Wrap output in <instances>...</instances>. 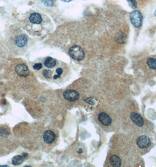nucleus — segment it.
I'll list each match as a JSON object with an SVG mask.
<instances>
[{"label": "nucleus", "instance_id": "obj_1", "mask_svg": "<svg viewBox=\"0 0 156 167\" xmlns=\"http://www.w3.org/2000/svg\"><path fill=\"white\" fill-rule=\"evenodd\" d=\"M69 54L72 59L77 61L82 60L85 56L83 49L79 46L77 45L72 46L69 48Z\"/></svg>", "mask_w": 156, "mask_h": 167}, {"label": "nucleus", "instance_id": "obj_2", "mask_svg": "<svg viewBox=\"0 0 156 167\" xmlns=\"http://www.w3.org/2000/svg\"><path fill=\"white\" fill-rule=\"evenodd\" d=\"M130 21L134 27L140 28L143 24V15L139 10L133 11L130 15Z\"/></svg>", "mask_w": 156, "mask_h": 167}, {"label": "nucleus", "instance_id": "obj_3", "mask_svg": "<svg viewBox=\"0 0 156 167\" xmlns=\"http://www.w3.org/2000/svg\"><path fill=\"white\" fill-rule=\"evenodd\" d=\"M63 97L69 101H75L79 99V94L75 90H67L63 94Z\"/></svg>", "mask_w": 156, "mask_h": 167}, {"label": "nucleus", "instance_id": "obj_4", "mask_svg": "<svg viewBox=\"0 0 156 167\" xmlns=\"http://www.w3.org/2000/svg\"><path fill=\"white\" fill-rule=\"evenodd\" d=\"M136 143L139 148L143 149L149 147L151 145V140L146 135H141L137 138Z\"/></svg>", "mask_w": 156, "mask_h": 167}, {"label": "nucleus", "instance_id": "obj_5", "mask_svg": "<svg viewBox=\"0 0 156 167\" xmlns=\"http://www.w3.org/2000/svg\"><path fill=\"white\" fill-rule=\"evenodd\" d=\"M15 71L17 74L19 76L22 77V78H26V77H27L30 74L28 68H27V66L23 65V64L18 65L15 68Z\"/></svg>", "mask_w": 156, "mask_h": 167}, {"label": "nucleus", "instance_id": "obj_6", "mask_svg": "<svg viewBox=\"0 0 156 167\" xmlns=\"http://www.w3.org/2000/svg\"><path fill=\"white\" fill-rule=\"evenodd\" d=\"M98 119L99 121L104 125L109 126L112 124V119L109 115L104 112H101L98 114Z\"/></svg>", "mask_w": 156, "mask_h": 167}, {"label": "nucleus", "instance_id": "obj_7", "mask_svg": "<svg viewBox=\"0 0 156 167\" xmlns=\"http://www.w3.org/2000/svg\"><path fill=\"white\" fill-rule=\"evenodd\" d=\"M132 121L139 127H143L145 124V121L141 115L137 113H132L130 115Z\"/></svg>", "mask_w": 156, "mask_h": 167}, {"label": "nucleus", "instance_id": "obj_8", "mask_svg": "<svg viewBox=\"0 0 156 167\" xmlns=\"http://www.w3.org/2000/svg\"><path fill=\"white\" fill-rule=\"evenodd\" d=\"M44 140L47 144H52L56 138L55 134L51 130L46 131L43 135Z\"/></svg>", "mask_w": 156, "mask_h": 167}, {"label": "nucleus", "instance_id": "obj_9", "mask_svg": "<svg viewBox=\"0 0 156 167\" xmlns=\"http://www.w3.org/2000/svg\"><path fill=\"white\" fill-rule=\"evenodd\" d=\"M28 42L27 38L24 35H20L16 37L15 38V43L20 48H23Z\"/></svg>", "mask_w": 156, "mask_h": 167}, {"label": "nucleus", "instance_id": "obj_10", "mask_svg": "<svg viewBox=\"0 0 156 167\" xmlns=\"http://www.w3.org/2000/svg\"><path fill=\"white\" fill-rule=\"evenodd\" d=\"M110 163L113 166L119 167L122 165V161L120 157L116 155H113L110 158Z\"/></svg>", "mask_w": 156, "mask_h": 167}, {"label": "nucleus", "instance_id": "obj_11", "mask_svg": "<svg viewBox=\"0 0 156 167\" xmlns=\"http://www.w3.org/2000/svg\"><path fill=\"white\" fill-rule=\"evenodd\" d=\"M30 21L32 23L40 24L42 22V17L40 14L38 13H33L30 17Z\"/></svg>", "mask_w": 156, "mask_h": 167}, {"label": "nucleus", "instance_id": "obj_12", "mask_svg": "<svg viewBox=\"0 0 156 167\" xmlns=\"http://www.w3.org/2000/svg\"><path fill=\"white\" fill-rule=\"evenodd\" d=\"M56 60H55L52 58L48 57L45 60L44 65L46 67L48 68H53L56 65Z\"/></svg>", "mask_w": 156, "mask_h": 167}, {"label": "nucleus", "instance_id": "obj_13", "mask_svg": "<svg viewBox=\"0 0 156 167\" xmlns=\"http://www.w3.org/2000/svg\"><path fill=\"white\" fill-rule=\"evenodd\" d=\"M24 159L25 158H24L23 156H16L13 157L12 160V164H14L15 165H18L21 164L23 162Z\"/></svg>", "mask_w": 156, "mask_h": 167}, {"label": "nucleus", "instance_id": "obj_14", "mask_svg": "<svg viewBox=\"0 0 156 167\" xmlns=\"http://www.w3.org/2000/svg\"><path fill=\"white\" fill-rule=\"evenodd\" d=\"M147 65L148 67L153 70L156 69V59L155 58H149L147 60Z\"/></svg>", "mask_w": 156, "mask_h": 167}, {"label": "nucleus", "instance_id": "obj_15", "mask_svg": "<svg viewBox=\"0 0 156 167\" xmlns=\"http://www.w3.org/2000/svg\"><path fill=\"white\" fill-rule=\"evenodd\" d=\"M62 73H63V69L61 68H57L56 69V74L54 76V79L55 80H56V79L60 78L61 76L62 75Z\"/></svg>", "mask_w": 156, "mask_h": 167}, {"label": "nucleus", "instance_id": "obj_16", "mask_svg": "<svg viewBox=\"0 0 156 167\" xmlns=\"http://www.w3.org/2000/svg\"><path fill=\"white\" fill-rule=\"evenodd\" d=\"M42 3L44 5L48 7H53L54 5V0H42Z\"/></svg>", "mask_w": 156, "mask_h": 167}, {"label": "nucleus", "instance_id": "obj_17", "mask_svg": "<svg viewBox=\"0 0 156 167\" xmlns=\"http://www.w3.org/2000/svg\"><path fill=\"white\" fill-rule=\"evenodd\" d=\"M42 74L46 79H50L52 75V71L49 69H45L42 72Z\"/></svg>", "mask_w": 156, "mask_h": 167}, {"label": "nucleus", "instance_id": "obj_18", "mask_svg": "<svg viewBox=\"0 0 156 167\" xmlns=\"http://www.w3.org/2000/svg\"><path fill=\"white\" fill-rule=\"evenodd\" d=\"M127 2L129 4V5L132 8L135 9L137 7V3L136 0H127Z\"/></svg>", "mask_w": 156, "mask_h": 167}, {"label": "nucleus", "instance_id": "obj_19", "mask_svg": "<svg viewBox=\"0 0 156 167\" xmlns=\"http://www.w3.org/2000/svg\"><path fill=\"white\" fill-rule=\"evenodd\" d=\"M42 68V63H36L33 66V68L36 70H39L41 69Z\"/></svg>", "mask_w": 156, "mask_h": 167}, {"label": "nucleus", "instance_id": "obj_20", "mask_svg": "<svg viewBox=\"0 0 156 167\" xmlns=\"http://www.w3.org/2000/svg\"><path fill=\"white\" fill-rule=\"evenodd\" d=\"M9 134L8 132L5 130L0 129V135L1 137H6Z\"/></svg>", "mask_w": 156, "mask_h": 167}, {"label": "nucleus", "instance_id": "obj_21", "mask_svg": "<svg viewBox=\"0 0 156 167\" xmlns=\"http://www.w3.org/2000/svg\"><path fill=\"white\" fill-rule=\"evenodd\" d=\"M22 156L24 157V158H27V157H28V154H27V153H23V154H22Z\"/></svg>", "mask_w": 156, "mask_h": 167}, {"label": "nucleus", "instance_id": "obj_22", "mask_svg": "<svg viewBox=\"0 0 156 167\" xmlns=\"http://www.w3.org/2000/svg\"><path fill=\"white\" fill-rule=\"evenodd\" d=\"M62 1H63V2H65V3H69V2H70V1H72V0H61Z\"/></svg>", "mask_w": 156, "mask_h": 167}, {"label": "nucleus", "instance_id": "obj_23", "mask_svg": "<svg viewBox=\"0 0 156 167\" xmlns=\"http://www.w3.org/2000/svg\"><path fill=\"white\" fill-rule=\"evenodd\" d=\"M79 151H78V153L81 154V153L82 152V149H79Z\"/></svg>", "mask_w": 156, "mask_h": 167}, {"label": "nucleus", "instance_id": "obj_24", "mask_svg": "<svg viewBox=\"0 0 156 167\" xmlns=\"http://www.w3.org/2000/svg\"><path fill=\"white\" fill-rule=\"evenodd\" d=\"M154 15L156 17V9H155V11H154Z\"/></svg>", "mask_w": 156, "mask_h": 167}]
</instances>
